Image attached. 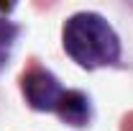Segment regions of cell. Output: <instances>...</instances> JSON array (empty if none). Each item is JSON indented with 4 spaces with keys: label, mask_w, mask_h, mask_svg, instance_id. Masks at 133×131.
I'll return each instance as SVG.
<instances>
[{
    "label": "cell",
    "mask_w": 133,
    "mask_h": 131,
    "mask_svg": "<svg viewBox=\"0 0 133 131\" xmlns=\"http://www.w3.org/2000/svg\"><path fill=\"white\" fill-rule=\"evenodd\" d=\"M64 49L82 67L113 64L120 54L115 31L97 13H77L64 23Z\"/></svg>",
    "instance_id": "cell-1"
},
{
    "label": "cell",
    "mask_w": 133,
    "mask_h": 131,
    "mask_svg": "<svg viewBox=\"0 0 133 131\" xmlns=\"http://www.w3.org/2000/svg\"><path fill=\"white\" fill-rule=\"evenodd\" d=\"M13 36H16V28H13L8 21H3V18H0V67H3L5 57H8V49H10Z\"/></svg>",
    "instance_id": "cell-4"
},
{
    "label": "cell",
    "mask_w": 133,
    "mask_h": 131,
    "mask_svg": "<svg viewBox=\"0 0 133 131\" xmlns=\"http://www.w3.org/2000/svg\"><path fill=\"white\" fill-rule=\"evenodd\" d=\"M23 93L26 100L38 111H56L59 100L64 95V87L56 82L54 75L44 69H31L28 75H23Z\"/></svg>",
    "instance_id": "cell-2"
},
{
    "label": "cell",
    "mask_w": 133,
    "mask_h": 131,
    "mask_svg": "<svg viewBox=\"0 0 133 131\" xmlns=\"http://www.w3.org/2000/svg\"><path fill=\"white\" fill-rule=\"evenodd\" d=\"M59 116L64 118L66 123H72V126H82L87 123V118H90V103L84 98L82 93H77V90H64V95L59 100Z\"/></svg>",
    "instance_id": "cell-3"
}]
</instances>
